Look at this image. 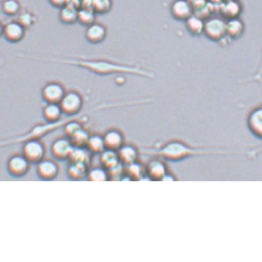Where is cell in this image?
<instances>
[{"instance_id": "obj_1", "label": "cell", "mask_w": 262, "mask_h": 262, "mask_svg": "<svg viewBox=\"0 0 262 262\" xmlns=\"http://www.w3.org/2000/svg\"><path fill=\"white\" fill-rule=\"evenodd\" d=\"M78 65H83L86 68H89L91 71L99 74H108V73H116V72H122V73H136V74L142 75L147 77H152V74L148 72L143 71L139 68H132V67L123 66V65H116V64L110 63V62H103V61H95V62H80Z\"/></svg>"}, {"instance_id": "obj_2", "label": "cell", "mask_w": 262, "mask_h": 262, "mask_svg": "<svg viewBox=\"0 0 262 262\" xmlns=\"http://www.w3.org/2000/svg\"><path fill=\"white\" fill-rule=\"evenodd\" d=\"M203 34L211 41H220L226 36V23L220 18H212L204 22Z\"/></svg>"}, {"instance_id": "obj_3", "label": "cell", "mask_w": 262, "mask_h": 262, "mask_svg": "<svg viewBox=\"0 0 262 262\" xmlns=\"http://www.w3.org/2000/svg\"><path fill=\"white\" fill-rule=\"evenodd\" d=\"M3 36L9 42H20L25 36V27L20 22H10L5 25Z\"/></svg>"}, {"instance_id": "obj_4", "label": "cell", "mask_w": 262, "mask_h": 262, "mask_svg": "<svg viewBox=\"0 0 262 262\" xmlns=\"http://www.w3.org/2000/svg\"><path fill=\"white\" fill-rule=\"evenodd\" d=\"M171 12L176 20L186 21L193 15V8L188 0H176L171 7Z\"/></svg>"}, {"instance_id": "obj_5", "label": "cell", "mask_w": 262, "mask_h": 262, "mask_svg": "<svg viewBox=\"0 0 262 262\" xmlns=\"http://www.w3.org/2000/svg\"><path fill=\"white\" fill-rule=\"evenodd\" d=\"M65 95L63 87L57 83H50L46 85L43 90L44 99L51 103L60 102Z\"/></svg>"}, {"instance_id": "obj_6", "label": "cell", "mask_w": 262, "mask_h": 262, "mask_svg": "<svg viewBox=\"0 0 262 262\" xmlns=\"http://www.w3.org/2000/svg\"><path fill=\"white\" fill-rule=\"evenodd\" d=\"M107 30L103 25L95 23L88 27L86 32V38L92 44H99L105 39Z\"/></svg>"}, {"instance_id": "obj_7", "label": "cell", "mask_w": 262, "mask_h": 262, "mask_svg": "<svg viewBox=\"0 0 262 262\" xmlns=\"http://www.w3.org/2000/svg\"><path fill=\"white\" fill-rule=\"evenodd\" d=\"M62 109L68 113H76L81 108V97L77 93L71 92L62 99Z\"/></svg>"}, {"instance_id": "obj_8", "label": "cell", "mask_w": 262, "mask_h": 262, "mask_svg": "<svg viewBox=\"0 0 262 262\" xmlns=\"http://www.w3.org/2000/svg\"><path fill=\"white\" fill-rule=\"evenodd\" d=\"M241 12V6L237 0H228L220 8L222 15L228 20L238 18Z\"/></svg>"}, {"instance_id": "obj_9", "label": "cell", "mask_w": 262, "mask_h": 262, "mask_svg": "<svg viewBox=\"0 0 262 262\" xmlns=\"http://www.w3.org/2000/svg\"><path fill=\"white\" fill-rule=\"evenodd\" d=\"M244 24L239 18L231 19L226 23V36L235 39L244 33Z\"/></svg>"}, {"instance_id": "obj_10", "label": "cell", "mask_w": 262, "mask_h": 262, "mask_svg": "<svg viewBox=\"0 0 262 262\" xmlns=\"http://www.w3.org/2000/svg\"><path fill=\"white\" fill-rule=\"evenodd\" d=\"M78 10L71 4H68L61 8L60 18L62 23L73 24L77 21Z\"/></svg>"}, {"instance_id": "obj_11", "label": "cell", "mask_w": 262, "mask_h": 262, "mask_svg": "<svg viewBox=\"0 0 262 262\" xmlns=\"http://www.w3.org/2000/svg\"><path fill=\"white\" fill-rule=\"evenodd\" d=\"M204 22L200 17L192 15L186 20V28L193 36H200L204 31Z\"/></svg>"}, {"instance_id": "obj_12", "label": "cell", "mask_w": 262, "mask_h": 262, "mask_svg": "<svg viewBox=\"0 0 262 262\" xmlns=\"http://www.w3.org/2000/svg\"><path fill=\"white\" fill-rule=\"evenodd\" d=\"M95 13L92 9L81 8L78 10L77 21L84 25H92L95 23Z\"/></svg>"}, {"instance_id": "obj_13", "label": "cell", "mask_w": 262, "mask_h": 262, "mask_svg": "<svg viewBox=\"0 0 262 262\" xmlns=\"http://www.w3.org/2000/svg\"><path fill=\"white\" fill-rule=\"evenodd\" d=\"M2 10L8 16H14L20 10V5L17 0H6L3 3Z\"/></svg>"}, {"instance_id": "obj_14", "label": "cell", "mask_w": 262, "mask_h": 262, "mask_svg": "<svg viewBox=\"0 0 262 262\" xmlns=\"http://www.w3.org/2000/svg\"><path fill=\"white\" fill-rule=\"evenodd\" d=\"M111 8V0H92V9L95 13L106 14Z\"/></svg>"}, {"instance_id": "obj_15", "label": "cell", "mask_w": 262, "mask_h": 262, "mask_svg": "<svg viewBox=\"0 0 262 262\" xmlns=\"http://www.w3.org/2000/svg\"><path fill=\"white\" fill-rule=\"evenodd\" d=\"M23 168H25V164L21 158H14L11 160L9 169L14 175H19L23 171Z\"/></svg>"}, {"instance_id": "obj_16", "label": "cell", "mask_w": 262, "mask_h": 262, "mask_svg": "<svg viewBox=\"0 0 262 262\" xmlns=\"http://www.w3.org/2000/svg\"><path fill=\"white\" fill-rule=\"evenodd\" d=\"M44 113H45V116L47 119L54 120L57 119V118L59 119V117H60L61 110L55 103H51L50 105H49V106L46 108Z\"/></svg>"}, {"instance_id": "obj_17", "label": "cell", "mask_w": 262, "mask_h": 262, "mask_svg": "<svg viewBox=\"0 0 262 262\" xmlns=\"http://www.w3.org/2000/svg\"><path fill=\"white\" fill-rule=\"evenodd\" d=\"M252 121H251V124L253 127H255V130L259 131L261 132V111L255 113V114L252 116Z\"/></svg>"}, {"instance_id": "obj_18", "label": "cell", "mask_w": 262, "mask_h": 262, "mask_svg": "<svg viewBox=\"0 0 262 262\" xmlns=\"http://www.w3.org/2000/svg\"><path fill=\"white\" fill-rule=\"evenodd\" d=\"M70 1L71 0H49L51 4L57 8H62L67 6V5L69 4Z\"/></svg>"}, {"instance_id": "obj_19", "label": "cell", "mask_w": 262, "mask_h": 262, "mask_svg": "<svg viewBox=\"0 0 262 262\" xmlns=\"http://www.w3.org/2000/svg\"><path fill=\"white\" fill-rule=\"evenodd\" d=\"M30 22H31V17H30L28 14H23V16L20 17V23H21L24 27H25V25H29Z\"/></svg>"}, {"instance_id": "obj_20", "label": "cell", "mask_w": 262, "mask_h": 262, "mask_svg": "<svg viewBox=\"0 0 262 262\" xmlns=\"http://www.w3.org/2000/svg\"><path fill=\"white\" fill-rule=\"evenodd\" d=\"M3 32H4V25L0 22V38L3 36Z\"/></svg>"}]
</instances>
